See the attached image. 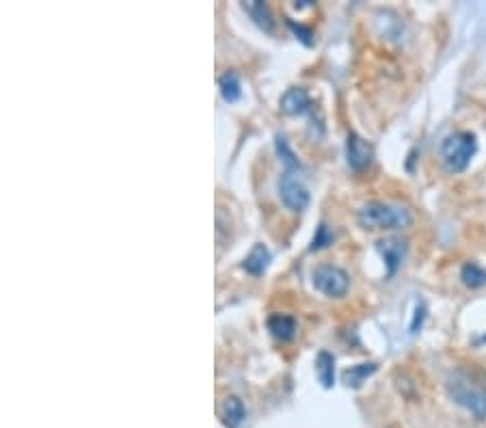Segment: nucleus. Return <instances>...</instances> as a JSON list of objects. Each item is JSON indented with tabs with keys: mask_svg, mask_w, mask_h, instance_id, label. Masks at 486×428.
Here are the masks:
<instances>
[{
	"mask_svg": "<svg viewBox=\"0 0 486 428\" xmlns=\"http://www.w3.org/2000/svg\"><path fill=\"white\" fill-rule=\"evenodd\" d=\"M450 398L467 409L476 420L486 418V383L469 370H456L448 378Z\"/></svg>",
	"mask_w": 486,
	"mask_h": 428,
	"instance_id": "1",
	"label": "nucleus"
},
{
	"mask_svg": "<svg viewBox=\"0 0 486 428\" xmlns=\"http://www.w3.org/2000/svg\"><path fill=\"white\" fill-rule=\"evenodd\" d=\"M357 219L367 230H402L413 223V214L387 201H367L357 212Z\"/></svg>",
	"mask_w": 486,
	"mask_h": 428,
	"instance_id": "2",
	"label": "nucleus"
},
{
	"mask_svg": "<svg viewBox=\"0 0 486 428\" xmlns=\"http://www.w3.org/2000/svg\"><path fill=\"white\" fill-rule=\"evenodd\" d=\"M478 152V141L471 132H454L441 143V161L452 173H462Z\"/></svg>",
	"mask_w": 486,
	"mask_h": 428,
	"instance_id": "3",
	"label": "nucleus"
},
{
	"mask_svg": "<svg viewBox=\"0 0 486 428\" xmlns=\"http://www.w3.org/2000/svg\"><path fill=\"white\" fill-rule=\"evenodd\" d=\"M314 286L326 297H344L350 286V277L340 266L322 264L314 270Z\"/></svg>",
	"mask_w": 486,
	"mask_h": 428,
	"instance_id": "4",
	"label": "nucleus"
},
{
	"mask_svg": "<svg viewBox=\"0 0 486 428\" xmlns=\"http://www.w3.org/2000/svg\"><path fill=\"white\" fill-rule=\"evenodd\" d=\"M279 197L285 204V208L290 210H305L309 204V191L303 184V179L298 177L296 171H285L279 179Z\"/></svg>",
	"mask_w": 486,
	"mask_h": 428,
	"instance_id": "5",
	"label": "nucleus"
},
{
	"mask_svg": "<svg viewBox=\"0 0 486 428\" xmlns=\"http://www.w3.org/2000/svg\"><path fill=\"white\" fill-rule=\"evenodd\" d=\"M346 158L352 171H363L370 167L372 158H374V149L372 145L361 139L359 134H348V141H346Z\"/></svg>",
	"mask_w": 486,
	"mask_h": 428,
	"instance_id": "6",
	"label": "nucleus"
},
{
	"mask_svg": "<svg viewBox=\"0 0 486 428\" xmlns=\"http://www.w3.org/2000/svg\"><path fill=\"white\" fill-rule=\"evenodd\" d=\"M377 249H379L381 258H383L385 264H387L389 275H393L395 270L402 266V262H404V258H407V251H409V244H407V240H402V238L391 236V238L379 240V242H377Z\"/></svg>",
	"mask_w": 486,
	"mask_h": 428,
	"instance_id": "7",
	"label": "nucleus"
},
{
	"mask_svg": "<svg viewBox=\"0 0 486 428\" xmlns=\"http://www.w3.org/2000/svg\"><path fill=\"white\" fill-rule=\"evenodd\" d=\"M314 108V102L303 87H292L281 98V110L285 115H305Z\"/></svg>",
	"mask_w": 486,
	"mask_h": 428,
	"instance_id": "8",
	"label": "nucleus"
},
{
	"mask_svg": "<svg viewBox=\"0 0 486 428\" xmlns=\"http://www.w3.org/2000/svg\"><path fill=\"white\" fill-rule=\"evenodd\" d=\"M268 329L273 333V337L281 342H290L296 335V318L288 316V313H275V316L268 318Z\"/></svg>",
	"mask_w": 486,
	"mask_h": 428,
	"instance_id": "9",
	"label": "nucleus"
},
{
	"mask_svg": "<svg viewBox=\"0 0 486 428\" xmlns=\"http://www.w3.org/2000/svg\"><path fill=\"white\" fill-rule=\"evenodd\" d=\"M220 418H223V424H225L227 428H238L242 422H245V418H247V409H245V404H242L240 398L229 396V398H225V402H223V409H220Z\"/></svg>",
	"mask_w": 486,
	"mask_h": 428,
	"instance_id": "10",
	"label": "nucleus"
},
{
	"mask_svg": "<svg viewBox=\"0 0 486 428\" xmlns=\"http://www.w3.org/2000/svg\"><path fill=\"white\" fill-rule=\"evenodd\" d=\"M316 374H318V381L322 383V388L326 390L333 388L335 385V357L326 350H320L316 357Z\"/></svg>",
	"mask_w": 486,
	"mask_h": 428,
	"instance_id": "11",
	"label": "nucleus"
},
{
	"mask_svg": "<svg viewBox=\"0 0 486 428\" xmlns=\"http://www.w3.org/2000/svg\"><path fill=\"white\" fill-rule=\"evenodd\" d=\"M271 264V251H268V246H264V244H255L251 253L247 256V260L242 262V268L247 270V273L251 275H261L264 270L268 268Z\"/></svg>",
	"mask_w": 486,
	"mask_h": 428,
	"instance_id": "12",
	"label": "nucleus"
},
{
	"mask_svg": "<svg viewBox=\"0 0 486 428\" xmlns=\"http://www.w3.org/2000/svg\"><path fill=\"white\" fill-rule=\"evenodd\" d=\"M245 11L255 20V24L264 31H273V15H271V9L264 5V3H257V0H251V3H245Z\"/></svg>",
	"mask_w": 486,
	"mask_h": 428,
	"instance_id": "13",
	"label": "nucleus"
},
{
	"mask_svg": "<svg viewBox=\"0 0 486 428\" xmlns=\"http://www.w3.org/2000/svg\"><path fill=\"white\" fill-rule=\"evenodd\" d=\"M218 87H220V96H223L225 102H238L242 96V84L240 78L234 72H225L218 78Z\"/></svg>",
	"mask_w": 486,
	"mask_h": 428,
	"instance_id": "14",
	"label": "nucleus"
},
{
	"mask_svg": "<svg viewBox=\"0 0 486 428\" xmlns=\"http://www.w3.org/2000/svg\"><path fill=\"white\" fill-rule=\"evenodd\" d=\"M377 364H359V366H352L344 372V383L348 388H361L365 378L372 376L374 372H377Z\"/></svg>",
	"mask_w": 486,
	"mask_h": 428,
	"instance_id": "15",
	"label": "nucleus"
},
{
	"mask_svg": "<svg viewBox=\"0 0 486 428\" xmlns=\"http://www.w3.org/2000/svg\"><path fill=\"white\" fill-rule=\"evenodd\" d=\"M460 279L467 288H482L486 286V270L476 262H467L460 270Z\"/></svg>",
	"mask_w": 486,
	"mask_h": 428,
	"instance_id": "16",
	"label": "nucleus"
},
{
	"mask_svg": "<svg viewBox=\"0 0 486 428\" xmlns=\"http://www.w3.org/2000/svg\"><path fill=\"white\" fill-rule=\"evenodd\" d=\"M275 147H277V154H279L281 163L285 165V169H288V171H298L301 169V163H298V158L294 156V152L290 149L288 139L281 137V134H277V137H275Z\"/></svg>",
	"mask_w": 486,
	"mask_h": 428,
	"instance_id": "17",
	"label": "nucleus"
},
{
	"mask_svg": "<svg viewBox=\"0 0 486 428\" xmlns=\"http://www.w3.org/2000/svg\"><path fill=\"white\" fill-rule=\"evenodd\" d=\"M424 320H426V303L422 299H417L415 301V311H413V320L409 325V333H417L419 329H422Z\"/></svg>",
	"mask_w": 486,
	"mask_h": 428,
	"instance_id": "18",
	"label": "nucleus"
},
{
	"mask_svg": "<svg viewBox=\"0 0 486 428\" xmlns=\"http://www.w3.org/2000/svg\"><path fill=\"white\" fill-rule=\"evenodd\" d=\"M333 242V234H331V230L326 228V225L322 223L320 228H318V232H316V236H314V242H312V251H318V249H324L326 244H331Z\"/></svg>",
	"mask_w": 486,
	"mask_h": 428,
	"instance_id": "19",
	"label": "nucleus"
},
{
	"mask_svg": "<svg viewBox=\"0 0 486 428\" xmlns=\"http://www.w3.org/2000/svg\"><path fill=\"white\" fill-rule=\"evenodd\" d=\"M288 24H290V29L307 43V46H312V43H314V39H312V31H309V29H305V27H301V24H294V22L290 20L288 22Z\"/></svg>",
	"mask_w": 486,
	"mask_h": 428,
	"instance_id": "20",
	"label": "nucleus"
}]
</instances>
